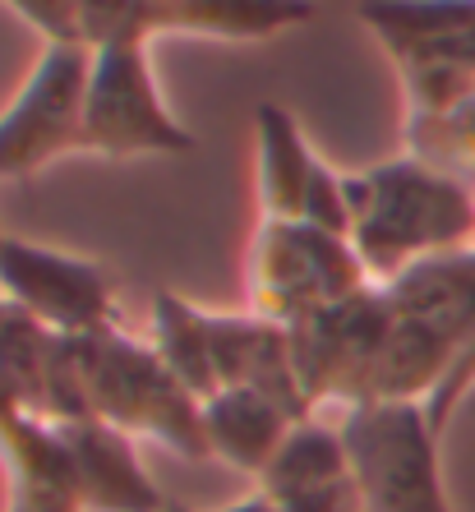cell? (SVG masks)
<instances>
[{"instance_id":"9","label":"cell","mask_w":475,"mask_h":512,"mask_svg":"<svg viewBox=\"0 0 475 512\" xmlns=\"http://www.w3.org/2000/svg\"><path fill=\"white\" fill-rule=\"evenodd\" d=\"M213 365L222 388H254L282 406L296 425L314 420V402L300 383L291 333L282 323H268L259 314H213Z\"/></svg>"},{"instance_id":"21","label":"cell","mask_w":475,"mask_h":512,"mask_svg":"<svg viewBox=\"0 0 475 512\" xmlns=\"http://www.w3.org/2000/svg\"><path fill=\"white\" fill-rule=\"evenodd\" d=\"M217 512H282L268 494H250V499H240V503H231V508H217Z\"/></svg>"},{"instance_id":"20","label":"cell","mask_w":475,"mask_h":512,"mask_svg":"<svg viewBox=\"0 0 475 512\" xmlns=\"http://www.w3.org/2000/svg\"><path fill=\"white\" fill-rule=\"evenodd\" d=\"M277 508L282 512H365V503H360L356 480L346 476V480H337V485L309 489V494H300V499L277 503Z\"/></svg>"},{"instance_id":"22","label":"cell","mask_w":475,"mask_h":512,"mask_svg":"<svg viewBox=\"0 0 475 512\" xmlns=\"http://www.w3.org/2000/svg\"><path fill=\"white\" fill-rule=\"evenodd\" d=\"M10 512H56V508H28V503H10Z\"/></svg>"},{"instance_id":"2","label":"cell","mask_w":475,"mask_h":512,"mask_svg":"<svg viewBox=\"0 0 475 512\" xmlns=\"http://www.w3.org/2000/svg\"><path fill=\"white\" fill-rule=\"evenodd\" d=\"M79 365H84L88 402L102 425L120 434L167 443L180 457H213L208 429H203V402L162 365L153 342H134L116 333L74 337Z\"/></svg>"},{"instance_id":"3","label":"cell","mask_w":475,"mask_h":512,"mask_svg":"<svg viewBox=\"0 0 475 512\" xmlns=\"http://www.w3.org/2000/svg\"><path fill=\"white\" fill-rule=\"evenodd\" d=\"M337 429L365 512H452L439 476V429L425 402L351 406Z\"/></svg>"},{"instance_id":"23","label":"cell","mask_w":475,"mask_h":512,"mask_svg":"<svg viewBox=\"0 0 475 512\" xmlns=\"http://www.w3.org/2000/svg\"><path fill=\"white\" fill-rule=\"evenodd\" d=\"M167 512H190V508H185V503H167Z\"/></svg>"},{"instance_id":"17","label":"cell","mask_w":475,"mask_h":512,"mask_svg":"<svg viewBox=\"0 0 475 512\" xmlns=\"http://www.w3.org/2000/svg\"><path fill=\"white\" fill-rule=\"evenodd\" d=\"M10 305V300H5ZM51 351H56V333L42 328L33 314L5 310L0 323V379L24 397L28 411L47 416V374H51Z\"/></svg>"},{"instance_id":"16","label":"cell","mask_w":475,"mask_h":512,"mask_svg":"<svg viewBox=\"0 0 475 512\" xmlns=\"http://www.w3.org/2000/svg\"><path fill=\"white\" fill-rule=\"evenodd\" d=\"M346 476H351V457H346L342 429L323 425V420H300L277 448V457L268 462V471L259 476V494H268L273 503H286L309 494V489L337 485Z\"/></svg>"},{"instance_id":"19","label":"cell","mask_w":475,"mask_h":512,"mask_svg":"<svg viewBox=\"0 0 475 512\" xmlns=\"http://www.w3.org/2000/svg\"><path fill=\"white\" fill-rule=\"evenodd\" d=\"M475 388V342L466 346L462 356H457V365H452L448 370V379L439 383V388H434V397H429L425 402V411H429V425L439 429L443 434V425H448L452 420V411H457V402H462L466 393H471Z\"/></svg>"},{"instance_id":"7","label":"cell","mask_w":475,"mask_h":512,"mask_svg":"<svg viewBox=\"0 0 475 512\" xmlns=\"http://www.w3.org/2000/svg\"><path fill=\"white\" fill-rule=\"evenodd\" d=\"M93 47H47L14 102L0 111V180H24L84 148Z\"/></svg>"},{"instance_id":"5","label":"cell","mask_w":475,"mask_h":512,"mask_svg":"<svg viewBox=\"0 0 475 512\" xmlns=\"http://www.w3.org/2000/svg\"><path fill=\"white\" fill-rule=\"evenodd\" d=\"M392 323H397V314L388 305V291L369 286L360 296L342 300V305H323L309 319L286 328L291 351H296L300 383H305L314 411L323 402H337L342 411L369 402Z\"/></svg>"},{"instance_id":"24","label":"cell","mask_w":475,"mask_h":512,"mask_svg":"<svg viewBox=\"0 0 475 512\" xmlns=\"http://www.w3.org/2000/svg\"><path fill=\"white\" fill-rule=\"evenodd\" d=\"M5 310H10V305H5V296H0V323H5Z\"/></svg>"},{"instance_id":"14","label":"cell","mask_w":475,"mask_h":512,"mask_svg":"<svg viewBox=\"0 0 475 512\" xmlns=\"http://www.w3.org/2000/svg\"><path fill=\"white\" fill-rule=\"evenodd\" d=\"M153 33H199L254 42L273 37L291 24H305L309 5H282V0H148Z\"/></svg>"},{"instance_id":"18","label":"cell","mask_w":475,"mask_h":512,"mask_svg":"<svg viewBox=\"0 0 475 512\" xmlns=\"http://www.w3.org/2000/svg\"><path fill=\"white\" fill-rule=\"evenodd\" d=\"M406 134H411V157L462 180L466 171H475V93L443 116H411Z\"/></svg>"},{"instance_id":"12","label":"cell","mask_w":475,"mask_h":512,"mask_svg":"<svg viewBox=\"0 0 475 512\" xmlns=\"http://www.w3.org/2000/svg\"><path fill=\"white\" fill-rule=\"evenodd\" d=\"M259 134V199L268 222H305L309 185L319 176V157L305 143L296 116L277 102H263L254 111Z\"/></svg>"},{"instance_id":"15","label":"cell","mask_w":475,"mask_h":512,"mask_svg":"<svg viewBox=\"0 0 475 512\" xmlns=\"http://www.w3.org/2000/svg\"><path fill=\"white\" fill-rule=\"evenodd\" d=\"M153 351L199 402L222 393L213 365V314H203L176 291L153 296Z\"/></svg>"},{"instance_id":"11","label":"cell","mask_w":475,"mask_h":512,"mask_svg":"<svg viewBox=\"0 0 475 512\" xmlns=\"http://www.w3.org/2000/svg\"><path fill=\"white\" fill-rule=\"evenodd\" d=\"M74 462L84 512H167L157 485L134 457V439L102 420L56 425Z\"/></svg>"},{"instance_id":"1","label":"cell","mask_w":475,"mask_h":512,"mask_svg":"<svg viewBox=\"0 0 475 512\" xmlns=\"http://www.w3.org/2000/svg\"><path fill=\"white\" fill-rule=\"evenodd\" d=\"M351 245L374 282H392L434 254L475 250V190L420 157L346 176Z\"/></svg>"},{"instance_id":"25","label":"cell","mask_w":475,"mask_h":512,"mask_svg":"<svg viewBox=\"0 0 475 512\" xmlns=\"http://www.w3.org/2000/svg\"><path fill=\"white\" fill-rule=\"evenodd\" d=\"M0 236H5V231H0Z\"/></svg>"},{"instance_id":"4","label":"cell","mask_w":475,"mask_h":512,"mask_svg":"<svg viewBox=\"0 0 475 512\" xmlns=\"http://www.w3.org/2000/svg\"><path fill=\"white\" fill-rule=\"evenodd\" d=\"M379 286L360 263L356 245L305 222H268L254 236V314L268 323L309 319L323 305H342Z\"/></svg>"},{"instance_id":"10","label":"cell","mask_w":475,"mask_h":512,"mask_svg":"<svg viewBox=\"0 0 475 512\" xmlns=\"http://www.w3.org/2000/svg\"><path fill=\"white\" fill-rule=\"evenodd\" d=\"M392 314L452 351V365L475 342V250L434 254L383 282Z\"/></svg>"},{"instance_id":"13","label":"cell","mask_w":475,"mask_h":512,"mask_svg":"<svg viewBox=\"0 0 475 512\" xmlns=\"http://www.w3.org/2000/svg\"><path fill=\"white\" fill-rule=\"evenodd\" d=\"M203 429H208L213 457L263 476L277 448L286 443V434L296 429V420L254 388H222L217 397L203 402Z\"/></svg>"},{"instance_id":"8","label":"cell","mask_w":475,"mask_h":512,"mask_svg":"<svg viewBox=\"0 0 475 512\" xmlns=\"http://www.w3.org/2000/svg\"><path fill=\"white\" fill-rule=\"evenodd\" d=\"M0 296L56 337H97L120 328L116 291L97 263L19 236H0Z\"/></svg>"},{"instance_id":"6","label":"cell","mask_w":475,"mask_h":512,"mask_svg":"<svg viewBox=\"0 0 475 512\" xmlns=\"http://www.w3.org/2000/svg\"><path fill=\"white\" fill-rule=\"evenodd\" d=\"M84 148L107 157L194 153V134L157 93L148 42L93 47V79L84 107Z\"/></svg>"}]
</instances>
